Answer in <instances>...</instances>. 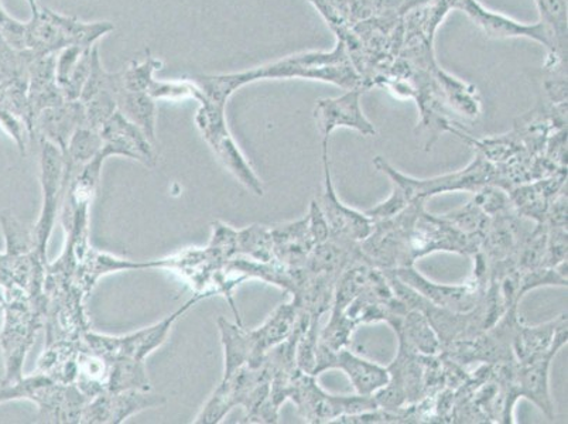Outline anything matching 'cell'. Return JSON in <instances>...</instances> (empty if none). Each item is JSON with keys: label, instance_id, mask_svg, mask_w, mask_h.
<instances>
[{"label": "cell", "instance_id": "obj_9", "mask_svg": "<svg viewBox=\"0 0 568 424\" xmlns=\"http://www.w3.org/2000/svg\"><path fill=\"white\" fill-rule=\"evenodd\" d=\"M327 370H341L347 374L351 384L361 396H374L389 382V372L385 366L361 359L353 351L339 349L329 350L323 344H317L316 366L313 375Z\"/></svg>", "mask_w": 568, "mask_h": 424}, {"label": "cell", "instance_id": "obj_15", "mask_svg": "<svg viewBox=\"0 0 568 424\" xmlns=\"http://www.w3.org/2000/svg\"><path fill=\"white\" fill-rule=\"evenodd\" d=\"M81 127H87L84 105L80 100L65 101L36 118L33 138L38 142L53 143L65 153L71 138Z\"/></svg>", "mask_w": 568, "mask_h": 424}, {"label": "cell", "instance_id": "obj_11", "mask_svg": "<svg viewBox=\"0 0 568 424\" xmlns=\"http://www.w3.org/2000/svg\"><path fill=\"white\" fill-rule=\"evenodd\" d=\"M394 275L403 283L410 286L427 302L435 306L452 310L456 313H468L477 306L479 299L483 297V281L475 277L473 283L463 284V286H443L428 282L413 266L389 269Z\"/></svg>", "mask_w": 568, "mask_h": 424}, {"label": "cell", "instance_id": "obj_14", "mask_svg": "<svg viewBox=\"0 0 568 424\" xmlns=\"http://www.w3.org/2000/svg\"><path fill=\"white\" fill-rule=\"evenodd\" d=\"M29 81H0V125L26 153L28 141L33 139V119L28 100Z\"/></svg>", "mask_w": 568, "mask_h": 424}, {"label": "cell", "instance_id": "obj_20", "mask_svg": "<svg viewBox=\"0 0 568 424\" xmlns=\"http://www.w3.org/2000/svg\"><path fill=\"white\" fill-rule=\"evenodd\" d=\"M105 392L152 391L144 362L132 359L110 361Z\"/></svg>", "mask_w": 568, "mask_h": 424}, {"label": "cell", "instance_id": "obj_21", "mask_svg": "<svg viewBox=\"0 0 568 424\" xmlns=\"http://www.w3.org/2000/svg\"><path fill=\"white\" fill-rule=\"evenodd\" d=\"M237 255L250 258L257 262L275 261L273 255V242L271 229L263 225H252L237 231Z\"/></svg>", "mask_w": 568, "mask_h": 424}, {"label": "cell", "instance_id": "obj_8", "mask_svg": "<svg viewBox=\"0 0 568 424\" xmlns=\"http://www.w3.org/2000/svg\"><path fill=\"white\" fill-rule=\"evenodd\" d=\"M324 193L316 203L322 210L329 229V236L353 242H364L374 231L375 222L366 214H361L345 206L335 193L332 172H329L328 141L323 139Z\"/></svg>", "mask_w": 568, "mask_h": 424}, {"label": "cell", "instance_id": "obj_6", "mask_svg": "<svg viewBox=\"0 0 568 424\" xmlns=\"http://www.w3.org/2000/svg\"><path fill=\"white\" fill-rule=\"evenodd\" d=\"M374 164L387 178L394 180L395 188L405 194L409 204L417 200H426L427 196L446 193V191L469 190L477 193L485 185L493 184L495 173L493 165L481 154L463 172L426 180L413 179L397 172L389 163L385 162L384 158H375Z\"/></svg>", "mask_w": 568, "mask_h": 424}, {"label": "cell", "instance_id": "obj_1", "mask_svg": "<svg viewBox=\"0 0 568 424\" xmlns=\"http://www.w3.org/2000/svg\"><path fill=\"white\" fill-rule=\"evenodd\" d=\"M298 319V309L294 304H282L256 330H246L242 324H232L219 319L221 343L224 346L225 374L250 365L261 366L263 359L272 349L291 337Z\"/></svg>", "mask_w": 568, "mask_h": 424}, {"label": "cell", "instance_id": "obj_5", "mask_svg": "<svg viewBox=\"0 0 568 424\" xmlns=\"http://www.w3.org/2000/svg\"><path fill=\"white\" fill-rule=\"evenodd\" d=\"M200 105L195 123L205 142L213 149L215 157L251 193L260 196L265 194L261 179L253 172L252 165L237 148L235 139L226 127L225 107L206 100L201 101Z\"/></svg>", "mask_w": 568, "mask_h": 424}, {"label": "cell", "instance_id": "obj_7", "mask_svg": "<svg viewBox=\"0 0 568 424\" xmlns=\"http://www.w3.org/2000/svg\"><path fill=\"white\" fill-rule=\"evenodd\" d=\"M40 180L43 190V209L33 231L34 246L41 255L48 256L51 232L63 204L64 153L48 141H40Z\"/></svg>", "mask_w": 568, "mask_h": 424}, {"label": "cell", "instance_id": "obj_12", "mask_svg": "<svg viewBox=\"0 0 568 424\" xmlns=\"http://www.w3.org/2000/svg\"><path fill=\"white\" fill-rule=\"evenodd\" d=\"M361 95L363 91L359 88H353L338 98L317 101L314 119L320 132L323 133V139L328 141L329 134L338 128L354 129L364 137H375L376 129L361 108Z\"/></svg>", "mask_w": 568, "mask_h": 424}, {"label": "cell", "instance_id": "obj_19", "mask_svg": "<svg viewBox=\"0 0 568 424\" xmlns=\"http://www.w3.org/2000/svg\"><path fill=\"white\" fill-rule=\"evenodd\" d=\"M81 339L59 340L45 345L38 371L63 385H74L77 380V356Z\"/></svg>", "mask_w": 568, "mask_h": 424}, {"label": "cell", "instance_id": "obj_16", "mask_svg": "<svg viewBox=\"0 0 568 424\" xmlns=\"http://www.w3.org/2000/svg\"><path fill=\"white\" fill-rule=\"evenodd\" d=\"M271 232L275 260L288 267H304L310 253L317 245L310 230L308 216L291 224L276 225Z\"/></svg>", "mask_w": 568, "mask_h": 424}, {"label": "cell", "instance_id": "obj_13", "mask_svg": "<svg viewBox=\"0 0 568 424\" xmlns=\"http://www.w3.org/2000/svg\"><path fill=\"white\" fill-rule=\"evenodd\" d=\"M100 132L103 144L110 147L115 157L132 159L146 168L156 165L159 158L154 143L121 112L113 113Z\"/></svg>", "mask_w": 568, "mask_h": 424}, {"label": "cell", "instance_id": "obj_22", "mask_svg": "<svg viewBox=\"0 0 568 424\" xmlns=\"http://www.w3.org/2000/svg\"><path fill=\"white\" fill-rule=\"evenodd\" d=\"M39 59L30 50H18L0 36V81H29V69Z\"/></svg>", "mask_w": 568, "mask_h": 424}, {"label": "cell", "instance_id": "obj_4", "mask_svg": "<svg viewBox=\"0 0 568 424\" xmlns=\"http://www.w3.org/2000/svg\"><path fill=\"white\" fill-rule=\"evenodd\" d=\"M206 297L211 296L205 293H195L187 303L175 310L173 314L160 320L159 323L151 325V327L136 331V333L112 337V335L97 334L90 330L82 335V340L94 353L108 361L132 359L144 362L153 351H156L159 346L166 343L170 331L178 323V320L187 313L194 304H197L200 300Z\"/></svg>", "mask_w": 568, "mask_h": 424}, {"label": "cell", "instance_id": "obj_24", "mask_svg": "<svg viewBox=\"0 0 568 424\" xmlns=\"http://www.w3.org/2000/svg\"><path fill=\"white\" fill-rule=\"evenodd\" d=\"M30 4V9H32V12H36V10L39 9L38 3H36V0H28Z\"/></svg>", "mask_w": 568, "mask_h": 424}, {"label": "cell", "instance_id": "obj_18", "mask_svg": "<svg viewBox=\"0 0 568 424\" xmlns=\"http://www.w3.org/2000/svg\"><path fill=\"white\" fill-rule=\"evenodd\" d=\"M112 92L118 111L156 144V101L146 92L126 90L119 81V72H112Z\"/></svg>", "mask_w": 568, "mask_h": 424}, {"label": "cell", "instance_id": "obj_3", "mask_svg": "<svg viewBox=\"0 0 568 424\" xmlns=\"http://www.w3.org/2000/svg\"><path fill=\"white\" fill-rule=\"evenodd\" d=\"M115 29L110 22L84 23L50 9H38L26 23V50L38 57L57 55L61 50L80 46L94 48L98 40Z\"/></svg>", "mask_w": 568, "mask_h": 424}, {"label": "cell", "instance_id": "obj_10", "mask_svg": "<svg viewBox=\"0 0 568 424\" xmlns=\"http://www.w3.org/2000/svg\"><path fill=\"white\" fill-rule=\"evenodd\" d=\"M164 403L166 400L154 395L152 391L102 392L88 401L81 423L118 424L146 408L163 406Z\"/></svg>", "mask_w": 568, "mask_h": 424}, {"label": "cell", "instance_id": "obj_2", "mask_svg": "<svg viewBox=\"0 0 568 424\" xmlns=\"http://www.w3.org/2000/svg\"><path fill=\"white\" fill-rule=\"evenodd\" d=\"M4 324L0 334V344L7 362V375L3 381L22 380V369L38 333L45 325L48 297L33 296L23 291L4 292L2 297Z\"/></svg>", "mask_w": 568, "mask_h": 424}, {"label": "cell", "instance_id": "obj_17", "mask_svg": "<svg viewBox=\"0 0 568 424\" xmlns=\"http://www.w3.org/2000/svg\"><path fill=\"white\" fill-rule=\"evenodd\" d=\"M55 60L57 55L39 57L30 65L28 100L33 127L36 118L41 112L67 101L59 82H57Z\"/></svg>", "mask_w": 568, "mask_h": 424}, {"label": "cell", "instance_id": "obj_23", "mask_svg": "<svg viewBox=\"0 0 568 424\" xmlns=\"http://www.w3.org/2000/svg\"><path fill=\"white\" fill-rule=\"evenodd\" d=\"M541 14V23L549 30L555 46L565 51L567 32L566 0H536Z\"/></svg>", "mask_w": 568, "mask_h": 424}]
</instances>
